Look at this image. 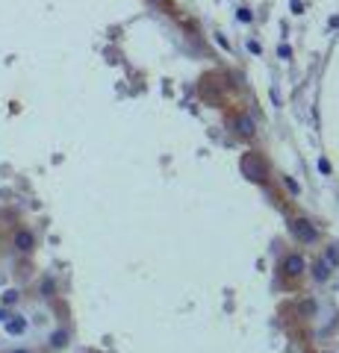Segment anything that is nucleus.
<instances>
[{
	"mask_svg": "<svg viewBox=\"0 0 339 353\" xmlns=\"http://www.w3.org/2000/svg\"><path fill=\"white\" fill-rule=\"evenodd\" d=\"M39 248V233L30 224H15L12 233H9V250L18 259H30Z\"/></svg>",
	"mask_w": 339,
	"mask_h": 353,
	"instance_id": "obj_1",
	"label": "nucleus"
},
{
	"mask_svg": "<svg viewBox=\"0 0 339 353\" xmlns=\"http://www.w3.org/2000/svg\"><path fill=\"white\" fill-rule=\"evenodd\" d=\"M68 341H71V330H68V327H57V330H53V333L48 336V350H50V353L65 350V347H68Z\"/></svg>",
	"mask_w": 339,
	"mask_h": 353,
	"instance_id": "obj_2",
	"label": "nucleus"
},
{
	"mask_svg": "<svg viewBox=\"0 0 339 353\" xmlns=\"http://www.w3.org/2000/svg\"><path fill=\"white\" fill-rule=\"evenodd\" d=\"M292 233L298 236L301 241H307V245H313V241L319 239V233H316V227L310 224V221H304V218H298V221L292 224Z\"/></svg>",
	"mask_w": 339,
	"mask_h": 353,
	"instance_id": "obj_3",
	"label": "nucleus"
},
{
	"mask_svg": "<svg viewBox=\"0 0 339 353\" xmlns=\"http://www.w3.org/2000/svg\"><path fill=\"white\" fill-rule=\"evenodd\" d=\"M283 274H287L289 280H295V277H301L304 274V259L298 256V253H289V256L283 259Z\"/></svg>",
	"mask_w": 339,
	"mask_h": 353,
	"instance_id": "obj_4",
	"label": "nucleus"
},
{
	"mask_svg": "<svg viewBox=\"0 0 339 353\" xmlns=\"http://www.w3.org/2000/svg\"><path fill=\"white\" fill-rule=\"evenodd\" d=\"M21 301H24V294H21V289H6V292H0V309H15L21 306Z\"/></svg>",
	"mask_w": 339,
	"mask_h": 353,
	"instance_id": "obj_5",
	"label": "nucleus"
},
{
	"mask_svg": "<svg viewBox=\"0 0 339 353\" xmlns=\"http://www.w3.org/2000/svg\"><path fill=\"white\" fill-rule=\"evenodd\" d=\"M331 274H333V265L327 259H319L313 265V280L316 283H327V280H331Z\"/></svg>",
	"mask_w": 339,
	"mask_h": 353,
	"instance_id": "obj_6",
	"label": "nucleus"
},
{
	"mask_svg": "<svg viewBox=\"0 0 339 353\" xmlns=\"http://www.w3.org/2000/svg\"><path fill=\"white\" fill-rule=\"evenodd\" d=\"M39 297L53 301V297H57V280H53V277H41L39 280Z\"/></svg>",
	"mask_w": 339,
	"mask_h": 353,
	"instance_id": "obj_7",
	"label": "nucleus"
},
{
	"mask_svg": "<svg viewBox=\"0 0 339 353\" xmlns=\"http://www.w3.org/2000/svg\"><path fill=\"white\" fill-rule=\"evenodd\" d=\"M236 132H239V136H245V139H251V136H254V121H251V118H236Z\"/></svg>",
	"mask_w": 339,
	"mask_h": 353,
	"instance_id": "obj_8",
	"label": "nucleus"
},
{
	"mask_svg": "<svg viewBox=\"0 0 339 353\" xmlns=\"http://www.w3.org/2000/svg\"><path fill=\"white\" fill-rule=\"evenodd\" d=\"M6 330H9V333H24V330H27V321H24L21 315H12V321L6 324Z\"/></svg>",
	"mask_w": 339,
	"mask_h": 353,
	"instance_id": "obj_9",
	"label": "nucleus"
},
{
	"mask_svg": "<svg viewBox=\"0 0 339 353\" xmlns=\"http://www.w3.org/2000/svg\"><path fill=\"white\" fill-rule=\"evenodd\" d=\"M325 259L331 262V265H339V245H331L327 248V253H325Z\"/></svg>",
	"mask_w": 339,
	"mask_h": 353,
	"instance_id": "obj_10",
	"label": "nucleus"
},
{
	"mask_svg": "<svg viewBox=\"0 0 339 353\" xmlns=\"http://www.w3.org/2000/svg\"><path fill=\"white\" fill-rule=\"evenodd\" d=\"M3 353H39V350L30 347V345H15V347H9V350H3Z\"/></svg>",
	"mask_w": 339,
	"mask_h": 353,
	"instance_id": "obj_11",
	"label": "nucleus"
},
{
	"mask_svg": "<svg viewBox=\"0 0 339 353\" xmlns=\"http://www.w3.org/2000/svg\"><path fill=\"white\" fill-rule=\"evenodd\" d=\"M0 245H3V236H0Z\"/></svg>",
	"mask_w": 339,
	"mask_h": 353,
	"instance_id": "obj_12",
	"label": "nucleus"
}]
</instances>
